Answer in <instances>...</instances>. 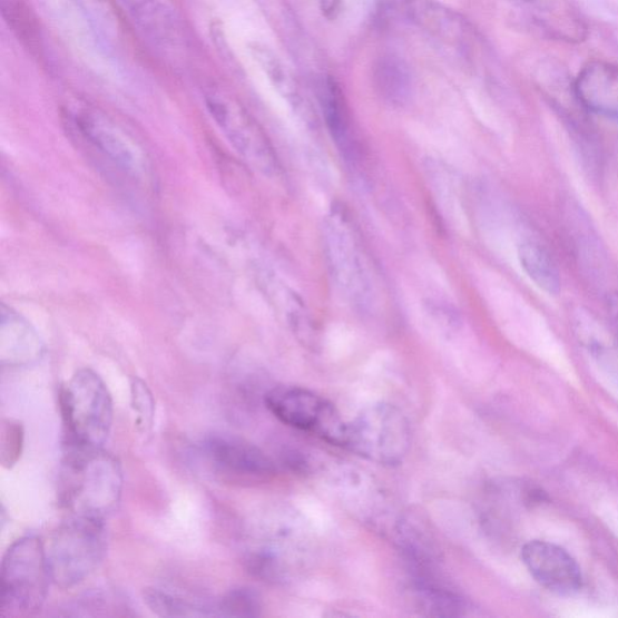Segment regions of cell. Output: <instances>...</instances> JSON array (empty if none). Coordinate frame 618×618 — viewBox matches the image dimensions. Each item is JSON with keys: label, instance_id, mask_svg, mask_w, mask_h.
<instances>
[{"label": "cell", "instance_id": "8", "mask_svg": "<svg viewBox=\"0 0 618 618\" xmlns=\"http://www.w3.org/2000/svg\"><path fill=\"white\" fill-rule=\"evenodd\" d=\"M206 106L215 124L244 161L265 176L277 175L275 150L261 125L236 99L220 91H212L206 95Z\"/></svg>", "mask_w": 618, "mask_h": 618}, {"label": "cell", "instance_id": "23", "mask_svg": "<svg viewBox=\"0 0 618 618\" xmlns=\"http://www.w3.org/2000/svg\"><path fill=\"white\" fill-rule=\"evenodd\" d=\"M6 22L28 49L39 50L40 37L36 19L23 0H2Z\"/></svg>", "mask_w": 618, "mask_h": 618}, {"label": "cell", "instance_id": "25", "mask_svg": "<svg viewBox=\"0 0 618 618\" xmlns=\"http://www.w3.org/2000/svg\"><path fill=\"white\" fill-rule=\"evenodd\" d=\"M24 430L22 423L4 420L0 431V462L6 469L19 463L23 452Z\"/></svg>", "mask_w": 618, "mask_h": 618}, {"label": "cell", "instance_id": "21", "mask_svg": "<svg viewBox=\"0 0 618 618\" xmlns=\"http://www.w3.org/2000/svg\"><path fill=\"white\" fill-rule=\"evenodd\" d=\"M149 609L161 617H200L217 616L215 604H199L184 598L183 596L170 594L161 588H148L144 592Z\"/></svg>", "mask_w": 618, "mask_h": 618}, {"label": "cell", "instance_id": "1", "mask_svg": "<svg viewBox=\"0 0 618 618\" xmlns=\"http://www.w3.org/2000/svg\"><path fill=\"white\" fill-rule=\"evenodd\" d=\"M122 487L119 460L104 448L66 444L59 497L69 516L105 522L118 508Z\"/></svg>", "mask_w": 618, "mask_h": 618}, {"label": "cell", "instance_id": "30", "mask_svg": "<svg viewBox=\"0 0 618 618\" xmlns=\"http://www.w3.org/2000/svg\"><path fill=\"white\" fill-rule=\"evenodd\" d=\"M527 2L534 3V4H541V3L549 2V0H527Z\"/></svg>", "mask_w": 618, "mask_h": 618}, {"label": "cell", "instance_id": "19", "mask_svg": "<svg viewBox=\"0 0 618 618\" xmlns=\"http://www.w3.org/2000/svg\"><path fill=\"white\" fill-rule=\"evenodd\" d=\"M375 81L381 95L394 105H404L413 91L409 66L395 56H384L375 69Z\"/></svg>", "mask_w": 618, "mask_h": 618}, {"label": "cell", "instance_id": "18", "mask_svg": "<svg viewBox=\"0 0 618 618\" xmlns=\"http://www.w3.org/2000/svg\"><path fill=\"white\" fill-rule=\"evenodd\" d=\"M253 51L256 61L261 63L273 85L276 86L277 90L284 96L287 102H290L297 114V117L302 119V121L308 122L311 117L310 109L304 98L301 96L294 77L279 60V57L268 48L262 46L254 47Z\"/></svg>", "mask_w": 618, "mask_h": 618}, {"label": "cell", "instance_id": "28", "mask_svg": "<svg viewBox=\"0 0 618 618\" xmlns=\"http://www.w3.org/2000/svg\"><path fill=\"white\" fill-rule=\"evenodd\" d=\"M323 13L327 18H335L340 11L341 0H321Z\"/></svg>", "mask_w": 618, "mask_h": 618}, {"label": "cell", "instance_id": "15", "mask_svg": "<svg viewBox=\"0 0 618 618\" xmlns=\"http://www.w3.org/2000/svg\"><path fill=\"white\" fill-rule=\"evenodd\" d=\"M517 257L526 275L541 291L549 295L560 292V273L553 257L542 244L534 239H523L517 246Z\"/></svg>", "mask_w": 618, "mask_h": 618}, {"label": "cell", "instance_id": "4", "mask_svg": "<svg viewBox=\"0 0 618 618\" xmlns=\"http://www.w3.org/2000/svg\"><path fill=\"white\" fill-rule=\"evenodd\" d=\"M52 583L67 589L89 579L107 553L105 522L69 516L46 546Z\"/></svg>", "mask_w": 618, "mask_h": 618}, {"label": "cell", "instance_id": "9", "mask_svg": "<svg viewBox=\"0 0 618 618\" xmlns=\"http://www.w3.org/2000/svg\"><path fill=\"white\" fill-rule=\"evenodd\" d=\"M207 462L225 479L258 480L276 472V465L255 444L235 435L210 434L200 443Z\"/></svg>", "mask_w": 618, "mask_h": 618}, {"label": "cell", "instance_id": "22", "mask_svg": "<svg viewBox=\"0 0 618 618\" xmlns=\"http://www.w3.org/2000/svg\"><path fill=\"white\" fill-rule=\"evenodd\" d=\"M428 170L431 188H433L444 218L449 219L454 227L464 228L463 207L460 205L457 188L451 176L442 167L434 164H430Z\"/></svg>", "mask_w": 618, "mask_h": 618}, {"label": "cell", "instance_id": "16", "mask_svg": "<svg viewBox=\"0 0 618 618\" xmlns=\"http://www.w3.org/2000/svg\"><path fill=\"white\" fill-rule=\"evenodd\" d=\"M419 607L429 616L458 617L467 615L468 602L438 578L414 579Z\"/></svg>", "mask_w": 618, "mask_h": 618}, {"label": "cell", "instance_id": "7", "mask_svg": "<svg viewBox=\"0 0 618 618\" xmlns=\"http://www.w3.org/2000/svg\"><path fill=\"white\" fill-rule=\"evenodd\" d=\"M265 404L285 425L343 448L347 422L332 402L323 396L305 388L277 386L266 394Z\"/></svg>", "mask_w": 618, "mask_h": 618}, {"label": "cell", "instance_id": "27", "mask_svg": "<svg viewBox=\"0 0 618 618\" xmlns=\"http://www.w3.org/2000/svg\"><path fill=\"white\" fill-rule=\"evenodd\" d=\"M109 596L106 597L102 594H95L78 599L73 606L68 609L73 610V615L76 616H97L99 611L115 608Z\"/></svg>", "mask_w": 618, "mask_h": 618}, {"label": "cell", "instance_id": "5", "mask_svg": "<svg viewBox=\"0 0 618 618\" xmlns=\"http://www.w3.org/2000/svg\"><path fill=\"white\" fill-rule=\"evenodd\" d=\"M411 448V430L404 413L391 404H375L347 422L343 448L369 462L395 467Z\"/></svg>", "mask_w": 618, "mask_h": 618}, {"label": "cell", "instance_id": "10", "mask_svg": "<svg viewBox=\"0 0 618 618\" xmlns=\"http://www.w3.org/2000/svg\"><path fill=\"white\" fill-rule=\"evenodd\" d=\"M76 125L96 150L128 175L140 176L146 171L147 160L139 144L105 114L95 109L81 110L76 115Z\"/></svg>", "mask_w": 618, "mask_h": 618}, {"label": "cell", "instance_id": "13", "mask_svg": "<svg viewBox=\"0 0 618 618\" xmlns=\"http://www.w3.org/2000/svg\"><path fill=\"white\" fill-rule=\"evenodd\" d=\"M126 17L149 45L160 50L178 49L182 28L161 0H117Z\"/></svg>", "mask_w": 618, "mask_h": 618}, {"label": "cell", "instance_id": "14", "mask_svg": "<svg viewBox=\"0 0 618 618\" xmlns=\"http://www.w3.org/2000/svg\"><path fill=\"white\" fill-rule=\"evenodd\" d=\"M45 343L33 326L19 313L3 306L0 327V362L3 366L23 367L36 364L45 355Z\"/></svg>", "mask_w": 618, "mask_h": 618}, {"label": "cell", "instance_id": "11", "mask_svg": "<svg viewBox=\"0 0 618 618\" xmlns=\"http://www.w3.org/2000/svg\"><path fill=\"white\" fill-rule=\"evenodd\" d=\"M522 560L530 572L548 591L558 596H572L582 587V572L565 549L548 541H529L523 546Z\"/></svg>", "mask_w": 618, "mask_h": 618}, {"label": "cell", "instance_id": "24", "mask_svg": "<svg viewBox=\"0 0 618 618\" xmlns=\"http://www.w3.org/2000/svg\"><path fill=\"white\" fill-rule=\"evenodd\" d=\"M215 610L223 617H257L262 615L263 604L252 588L238 587L215 602Z\"/></svg>", "mask_w": 618, "mask_h": 618}, {"label": "cell", "instance_id": "17", "mask_svg": "<svg viewBox=\"0 0 618 618\" xmlns=\"http://www.w3.org/2000/svg\"><path fill=\"white\" fill-rule=\"evenodd\" d=\"M410 13L415 22L431 35L453 42L464 38V23L452 11L444 9L431 0H410Z\"/></svg>", "mask_w": 618, "mask_h": 618}, {"label": "cell", "instance_id": "2", "mask_svg": "<svg viewBox=\"0 0 618 618\" xmlns=\"http://www.w3.org/2000/svg\"><path fill=\"white\" fill-rule=\"evenodd\" d=\"M52 583L46 545L35 536L13 542L2 562L0 615L31 617L40 612Z\"/></svg>", "mask_w": 618, "mask_h": 618}, {"label": "cell", "instance_id": "29", "mask_svg": "<svg viewBox=\"0 0 618 618\" xmlns=\"http://www.w3.org/2000/svg\"><path fill=\"white\" fill-rule=\"evenodd\" d=\"M610 311L618 332V294L610 297Z\"/></svg>", "mask_w": 618, "mask_h": 618}, {"label": "cell", "instance_id": "26", "mask_svg": "<svg viewBox=\"0 0 618 618\" xmlns=\"http://www.w3.org/2000/svg\"><path fill=\"white\" fill-rule=\"evenodd\" d=\"M131 405L137 428L143 434H148L154 424L155 401L149 386L138 377L131 381Z\"/></svg>", "mask_w": 618, "mask_h": 618}, {"label": "cell", "instance_id": "12", "mask_svg": "<svg viewBox=\"0 0 618 618\" xmlns=\"http://www.w3.org/2000/svg\"><path fill=\"white\" fill-rule=\"evenodd\" d=\"M573 95L588 112L618 121V65L587 63L573 79Z\"/></svg>", "mask_w": 618, "mask_h": 618}, {"label": "cell", "instance_id": "3", "mask_svg": "<svg viewBox=\"0 0 618 618\" xmlns=\"http://www.w3.org/2000/svg\"><path fill=\"white\" fill-rule=\"evenodd\" d=\"M68 442L85 448H104L114 421V405L107 384L90 369L75 373L60 392Z\"/></svg>", "mask_w": 618, "mask_h": 618}, {"label": "cell", "instance_id": "6", "mask_svg": "<svg viewBox=\"0 0 618 618\" xmlns=\"http://www.w3.org/2000/svg\"><path fill=\"white\" fill-rule=\"evenodd\" d=\"M324 241L328 267L344 298L361 311L375 307L376 285L349 224L339 215L330 217L324 227Z\"/></svg>", "mask_w": 618, "mask_h": 618}, {"label": "cell", "instance_id": "20", "mask_svg": "<svg viewBox=\"0 0 618 618\" xmlns=\"http://www.w3.org/2000/svg\"><path fill=\"white\" fill-rule=\"evenodd\" d=\"M320 100L330 134L344 150L352 146L349 111L340 86L334 79H326L321 86Z\"/></svg>", "mask_w": 618, "mask_h": 618}]
</instances>
